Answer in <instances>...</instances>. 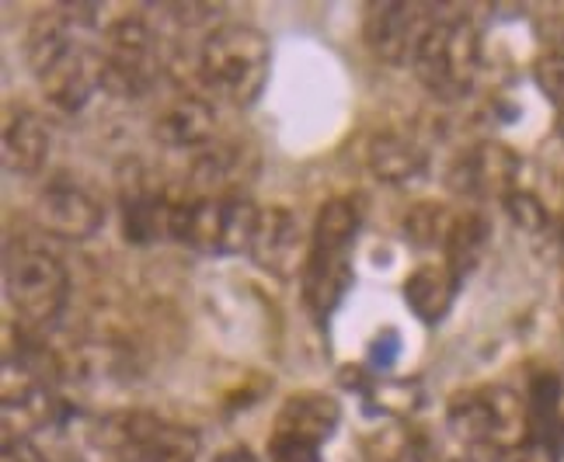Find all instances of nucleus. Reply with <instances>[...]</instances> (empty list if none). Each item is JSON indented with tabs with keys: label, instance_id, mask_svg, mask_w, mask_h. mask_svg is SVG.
<instances>
[{
	"label": "nucleus",
	"instance_id": "6e6552de",
	"mask_svg": "<svg viewBox=\"0 0 564 462\" xmlns=\"http://www.w3.org/2000/svg\"><path fill=\"white\" fill-rule=\"evenodd\" d=\"M101 84L108 95L140 98L161 74V50L158 35L150 32L140 18H119L105 29L101 50Z\"/></svg>",
	"mask_w": 564,
	"mask_h": 462
},
{
	"label": "nucleus",
	"instance_id": "b1692460",
	"mask_svg": "<svg viewBox=\"0 0 564 462\" xmlns=\"http://www.w3.org/2000/svg\"><path fill=\"white\" fill-rule=\"evenodd\" d=\"M506 209H509V216H512V223L519 227V230H527V233H544V230H551V216H547V209L536 202V195H530V191H516V195H509L506 198Z\"/></svg>",
	"mask_w": 564,
	"mask_h": 462
},
{
	"label": "nucleus",
	"instance_id": "473e14b6",
	"mask_svg": "<svg viewBox=\"0 0 564 462\" xmlns=\"http://www.w3.org/2000/svg\"><path fill=\"white\" fill-rule=\"evenodd\" d=\"M557 132H561V140H564V105L557 108Z\"/></svg>",
	"mask_w": 564,
	"mask_h": 462
},
{
	"label": "nucleus",
	"instance_id": "9d476101",
	"mask_svg": "<svg viewBox=\"0 0 564 462\" xmlns=\"http://www.w3.org/2000/svg\"><path fill=\"white\" fill-rule=\"evenodd\" d=\"M440 18L436 4H404V0H380V4H366L362 35L370 42V50L390 63L404 66L415 59L425 32L432 21Z\"/></svg>",
	"mask_w": 564,
	"mask_h": 462
},
{
	"label": "nucleus",
	"instance_id": "f257e3e1",
	"mask_svg": "<svg viewBox=\"0 0 564 462\" xmlns=\"http://www.w3.org/2000/svg\"><path fill=\"white\" fill-rule=\"evenodd\" d=\"M25 59L50 105L59 112L77 116L88 101L105 91L101 53L88 50L77 38V21L67 11L39 14L25 38Z\"/></svg>",
	"mask_w": 564,
	"mask_h": 462
},
{
	"label": "nucleus",
	"instance_id": "0eeeda50",
	"mask_svg": "<svg viewBox=\"0 0 564 462\" xmlns=\"http://www.w3.org/2000/svg\"><path fill=\"white\" fill-rule=\"evenodd\" d=\"M95 446L119 462H195L199 435L185 425H171L147 410H116L91 431Z\"/></svg>",
	"mask_w": 564,
	"mask_h": 462
},
{
	"label": "nucleus",
	"instance_id": "f03ea898",
	"mask_svg": "<svg viewBox=\"0 0 564 462\" xmlns=\"http://www.w3.org/2000/svg\"><path fill=\"white\" fill-rule=\"evenodd\" d=\"M269 63H272L269 38L251 25L230 21V25L213 29L203 38L195 70H199L206 91H213L234 108H248L265 91Z\"/></svg>",
	"mask_w": 564,
	"mask_h": 462
},
{
	"label": "nucleus",
	"instance_id": "7c9ffc66",
	"mask_svg": "<svg viewBox=\"0 0 564 462\" xmlns=\"http://www.w3.org/2000/svg\"><path fill=\"white\" fill-rule=\"evenodd\" d=\"M213 462H262L258 459L251 449H245V446H237V449H227V452H220Z\"/></svg>",
	"mask_w": 564,
	"mask_h": 462
},
{
	"label": "nucleus",
	"instance_id": "423d86ee",
	"mask_svg": "<svg viewBox=\"0 0 564 462\" xmlns=\"http://www.w3.org/2000/svg\"><path fill=\"white\" fill-rule=\"evenodd\" d=\"M258 216H262V209H258L245 191L216 195V198L178 195L171 240L188 244L192 251L216 254V257L241 254V251H251Z\"/></svg>",
	"mask_w": 564,
	"mask_h": 462
},
{
	"label": "nucleus",
	"instance_id": "2f4dec72",
	"mask_svg": "<svg viewBox=\"0 0 564 462\" xmlns=\"http://www.w3.org/2000/svg\"><path fill=\"white\" fill-rule=\"evenodd\" d=\"M554 257H557V275H561V293H564V230L554 237Z\"/></svg>",
	"mask_w": 564,
	"mask_h": 462
},
{
	"label": "nucleus",
	"instance_id": "7ed1b4c3",
	"mask_svg": "<svg viewBox=\"0 0 564 462\" xmlns=\"http://www.w3.org/2000/svg\"><path fill=\"white\" fill-rule=\"evenodd\" d=\"M422 87L440 101H460L481 74V32L460 11H440L411 59Z\"/></svg>",
	"mask_w": 564,
	"mask_h": 462
},
{
	"label": "nucleus",
	"instance_id": "f3484780",
	"mask_svg": "<svg viewBox=\"0 0 564 462\" xmlns=\"http://www.w3.org/2000/svg\"><path fill=\"white\" fill-rule=\"evenodd\" d=\"M50 161V129L29 108H14L4 122V167L18 178H32Z\"/></svg>",
	"mask_w": 564,
	"mask_h": 462
},
{
	"label": "nucleus",
	"instance_id": "1a4fd4ad",
	"mask_svg": "<svg viewBox=\"0 0 564 462\" xmlns=\"http://www.w3.org/2000/svg\"><path fill=\"white\" fill-rule=\"evenodd\" d=\"M519 170L523 161L519 153L498 140H481L470 150H464L446 170V185L453 195L470 198V202H485V198H506L519 188Z\"/></svg>",
	"mask_w": 564,
	"mask_h": 462
},
{
	"label": "nucleus",
	"instance_id": "a211bd4d",
	"mask_svg": "<svg viewBox=\"0 0 564 462\" xmlns=\"http://www.w3.org/2000/svg\"><path fill=\"white\" fill-rule=\"evenodd\" d=\"M352 257L349 254H317L311 251L303 264V302L311 306L317 317H328L335 306L345 299L352 285Z\"/></svg>",
	"mask_w": 564,
	"mask_h": 462
},
{
	"label": "nucleus",
	"instance_id": "ddd939ff",
	"mask_svg": "<svg viewBox=\"0 0 564 462\" xmlns=\"http://www.w3.org/2000/svg\"><path fill=\"white\" fill-rule=\"evenodd\" d=\"M254 170V153L245 143L213 140L199 153H192L188 164V195L192 198H216V195H237Z\"/></svg>",
	"mask_w": 564,
	"mask_h": 462
},
{
	"label": "nucleus",
	"instance_id": "9b49d317",
	"mask_svg": "<svg viewBox=\"0 0 564 462\" xmlns=\"http://www.w3.org/2000/svg\"><path fill=\"white\" fill-rule=\"evenodd\" d=\"M39 223L46 227V233L63 237V240H91L101 223H105V209L91 195V188H84L77 178L67 174H56V178L39 191L35 202Z\"/></svg>",
	"mask_w": 564,
	"mask_h": 462
},
{
	"label": "nucleus",
	"instance_id": "72a5a7b5",
	"mask_svg": "<svg viewBox=\"0 0 564 462\" xmlns=\"http://www.w3.org/2000/svg\"><path fill=\"white\" fill-rule=\"evenodd\" d=\"M453 462H470V459H453Z\"/></svg>",
	"mask_w": 564,
	"mask_h": 462
},
{
	"label": "nucleus",
	"instance_id": "6ab92c4d",
	"mask_svg": "<svg viewBox=\"0 0 564 462\" xmlns=\"http://www.w3.org/2000/svg\"><path fill=\"white\" fill-rule=\"evenodd\" d=\"M362 462H443L436 442L415 425L390 421L380 425L362 442Z\"/></svg>",
	"mask_w": 564,
	"mask_h": 462
},
{
	"label": "nucleus",
	"instance_id": "4be33fe9",
	"mask_svg": "<svg viewBox=\"0 0 564 462\" xmlns=\"http://www.w3.org/2000/svg\"><path fill=\"white\" fill-rule=\"evenodd\" d=\"M488 240H491V227H488V219L481 212H464L457 216V223H453L449 230V240H446V268L453 272V278L464 282L474 268H477V261L485 257L488 251Z\"/></svg>",
	"mask_w": 564,
	"mask_h": 462
},
{
	"label": "nucleus",
	"instance_id": "dca6fc26",
	"mask_svg": "<svg viewBox=\"0 0 564 462\" xmlns=\"http://www.w3.org/2000/svg\"><path fill=\"white\" fill-rule=\"evenodd\" d=\"M213 132H216V112H213V105L199 95L178 98L154 125V136L167 150H188V157L216 140Z\"/></svg>",
	"mask_w": 564,
	"mask_h": 462
},
{
	"label": "nucleus",
	"instance_id": "20e7f679",
	"mask_svg": "<svg viewBox=\"0 0 564 462\" xmlns=\"http://www.w3.org/2000/svg\"><path fill=\"white\" fill-rule=\"evenodd\" d=\"M4 293L18 320L42 330L53 327L70 299V275L63 261L35 240H11L4 251Z\"/></svg>",
	"mask_w": 564,
	"mask_h": 462
},
{
	"label": "nucleus",
	"instance_id": "f8f14e48",
	"mask_svg": "<svg viewBox=\"0 0 564 462\" xmlns=\"http://www.w3.org/2000/svg\"><path fill=\"white\" fill-rule=\"evenodd\" d=\"M248 254L262 272H269L275 278H293L296 272L303 275V264L311 257V240L290 209L269 206V209H262V216H258Z\"/></svg>",
	"mask_w": 564,
	"mask_h": 462
},
{
	"label": "nucleus",
	"instance_id": "c85d7f7f",
	"mask_svg": "<svg viewBox=\"0 0 564 462\" xmlns=\"http://www.w3.org/2000/svg\"><path fill=\"white\" fill-rule=\"evenodd\" d=\"M0 462H46V455H42L32 442H25V438H18V442H4Z\"/></svg>",
	"mask_w": 564,
	"mask_h": 462
},
{
	"label": "nucleus",
	"instance_id": "cd10ccee",
	"mask_svg": "<svg viewBox=\"0 0 564 462\" xmlns=\"http://www.w3.org/2000/svg\"><path fill=\"white\" fill-rule=\"evenodd\" d=\"M398 351H401L398 330H383V334H377L373 344H370V359H373V365L390 369V365H394V359H398Z\"/></svg>",
	"mask_w": 564,
	"mask_h": 462
},
{
	"label": "nucleus",
	"instance_id": "4468645a",
	"mask_svg": "<svg viewBox=\"0 0 564 462\" xmlns=\"http://www.w3.org/2000/svg\"><path fill=\"white\" fill-rule=\"evenodd\" d=\"M338 425H341V404L335 396L307 389V393H293L290 400L279 407L272 435H286V438H296V442L321 449L338 431Z\"/></svg>",
	"mask_w": 564,
	"mask_h": 462
},
{
	"label": "nucleus",
	"instance_id": "393cba45",
	"mask_svg": "<svg viewBox=\"0 0 564 462\" xmlns=\"http://www.w3.org/2000/svg\"><path fill=\"white\" fill-rule=\"evenodd\" d=\"M533 77H536V84H540V91H544V95L554 101V108H561V105H564V59L547 53L544 59L536 63Z\"/></svg>",
	"mask_w": 564,
	"mask_h": 462
},
{
	"label": "nucleus",
	"instance_id": "39448f33",
	"mask_svg": "<svg viewBox=\"0 0 564 462\" xmlns=\"http://www.w3.org/2000/svg\"><path fill=\"white\" fill-rule=\"evenodd\" d=\"M449 431L460 442L502 455L530 442V410L527 396H519L509 386H477L457 393L446 410Z\"/></svg>",
	"mask_w": 564,
	"mask_h": 462
},
{
	"label": "nucleus",
	"instance_id": "a878e982",
	"mask_svg": "<svg viewBox=\"0 0 564 462\" xmlns=\"http://www.w3.org/2000/svg\"><path fill=\"white\" fill-rule=\"evenodd\" d=\"M269 459L272 462H321V449L307 446V442H296V438H286V435H272Z\"/></svg>",
	"mask_w": 564,
	"mask_h": 462
},
{
	"label": "nucleus",
	"instance_id": "aec40b11",
	"mask_svg": "<svg viewBox=\"0 0 564 462\" xmlns=\"http://www.w3.org/2000/svg\"><path fill=\"white\" fill-rule=\"evenodd\" d=\"M457 289L460 282L453 278L446 264H422L404 282V302L422 323H440L457 299Z\"/></svg>",
	"mask_w": 564,
	"mask_h": 462
},
{
	"label": "nucleus",
	"instance_id": "bb28decb",
	"mask_svg": "<svg viewBox=\"0 0 564 462\" xmlns=\"http://www.w3.org/2000/svg\"><path fill=\"white\" fill-rule=\"evenodd\" d=\"M495 462H561V452L547 442H527L512 452L495 455Z\"/></svg>",
	"mask_w": 564,
	"mask_h": 462
},
{
	"label": "nucleus",
	"instance_id": "5701e85b",
	"mask_svg": "<svg viewBox=\"0 0 564 462\" xmlns=\"http://www.w3.org/2000/svg\"><path fill=\"white\" fill-rule=\"evenodd\" d=\"M453 223H457V216H453L446 206H440V202H419V206L408 209L401 230H404L408 244H415L422 251H429V248L443 251L446 240H449Z\"/></svg>",
	"mask_w": 564,
	"mask_h": 462
},
{
	"label": "nucleus",
	"instance_id": "c756f323",
	"mask_svg": "<svg viewBox=\"0 0 564 462\" xmlns=\"http://www.w3.org/2000/svg\"><path fill=\"white\" fill-rule=\"evenodd\" d=\"M544 42H547L551 56L564 59V14H557L554 21H547V25H544Z\"/></svg>",
	"mask_w": 564,
	"mask_h": 462
},
{
	"label": "nucleus",
	"instance_id": "412c9836",
	"mask_svg": "<svg viewBox=\"0 0 564 462\" xmlns=\"http://www.w3.org/2000/svg\"><path fill=\"white\" fill-rule=\"evenodd\" d=\"M362 227V206L359 198H332L314 219L311 230V251L317 254H352V244Z\"/></svg>",
	"mask_w": 564,
	"mask_h": 462
},
{
	"label": "nucleus",
	"instance_id": "2eb2a0df",
	"mask_svg": "<svg viewBox=\"0 0 564 462\" xmlns=\"http://www.w3.org/2000/svg\"><path fill=\"white\" fill-rule=\"evenodd\" d=\"M366 167L373 170V178L383 185H415L429 170V153L411 136L401 132H377L366 146Z\"/></svg>",
	"mask_w": 564,
	"mask_h": 462
}]
</instances>
